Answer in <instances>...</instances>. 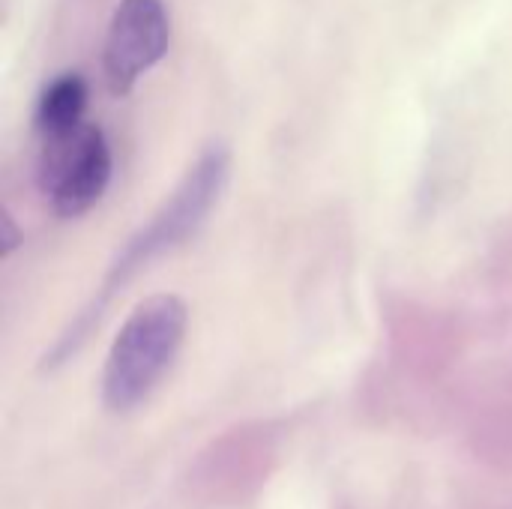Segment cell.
I'll return each mask as SVG.
<instances>
[{"instance_id": "cell-1", "label": "cell", "mask_w": 512, "mask_h": 509, "mask_svg": "<svg viewBox=\"0 0 512 509\" xmlns=\"http://www.w3.org/2000/svg\"><path fill=\"white\" fill-rule=\"evenodd\" d=\"M186 318L174 294H156L132 309L105 360L102 396L111 411H132L153 393L183 345Z\"/></svg>"}, {"instance_id": "cell-2", "label": "cell", "mask_w": 512, "mask_h": 509, "mask_svg": "<svg viewBox=\"0 0 512 509\" xmlns=\"http://www.w3.org/2000/svg\"><path fill=\"white\" fill-rule=\"evenodd\" d=\"M228 174H231V153L222 144L207 147L195 159V165L186 171V177L177 183V189L165 198V204L150 216V222L117 255V261L111 264V270L105 276L102 297H99L96 309H102L108 303V297L123 282H129L141 267H147L159 255L177 249L180 243H186L189 237L198 234V228L207 222V216L219 204V198L228 186Z\"/></svg>"}, {"instance_id": "cell-3", "label": "cell", "mask_w": 512, "mask_h": 509, "mask_svg": "<svg viewBox=\"0 0 512 509\" xmlns=\"http://www.w3.org/2000/svg\"><path fill=\"white\" fill-rule=\"evenodd\" d=\"M111 147L96 123H81L72 132L42 138L39 183L54 210L66 219L87 213L111 183Z\"/></svg>"}, {"instance_id": "cell-4", "label": "cell", "mask_w": 512, "mask_h": 509, "mask_svg": "<svg viewBox=\"0 0 512 509\" xmlns=\"http://www.w3.org/2000/svg\"><path fill=\"white\" fill-rule=\"evenodd\" d=\"M171 18L162 0H120L105 33L102 66L114 96H126L168 51Z\"/></svg>"}, {"instance_id": "cell-5", "label": "cell", "mask_w": 512, "mask_h": 509, "mask_svg": "<svg viewBox=\"0 0 512 509\" xmlns=\"http://www.w3.org/2000/svg\"><path fill=\"white\" fill-rule=\"evenodd\" d=\"M84 111H87V81L78 72H63L39 96L36 132L42 138L72 132L84 123Z\"/></svg>"}]
</instances>
